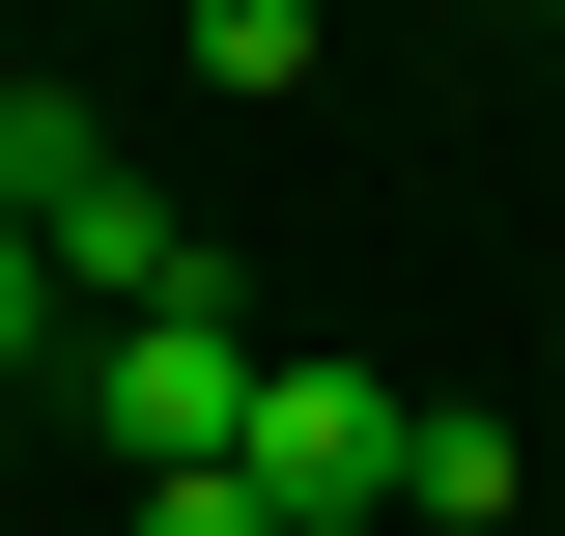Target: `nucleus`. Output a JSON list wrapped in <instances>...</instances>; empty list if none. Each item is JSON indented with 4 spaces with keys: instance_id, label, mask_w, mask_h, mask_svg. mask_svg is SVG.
<instances>
[{
    "instance_id": "4",
    "label": "nucleus",
    "mask_w": 565,
    "mask_h": 536,
    "mask_svg": "<svg viewBox=\"0 0 565 536\" xmlns=\"http://www.w3.org/2000/svg\"><path fill=\"white\" fill-rule=\"evenodd\" d=\"M114 170H141V141L85 114V85H0V226H85V199H114Z\"/></svg>"
},
{
    "instance_id": "3",
    "label": "nucleus",
    "mask_w": 565,
    "mask_h": 536,
    "mask_svg": "<svg viewBox=\"0 0 565 536\" xmlns=\"http://www.w3.org/2000/svg\"><path fill=\"white\" fill-rule=\"evenodd\" d=\"M396 508H424V536H537V452H509L481 396H424V424H396Z\"/></svg>"
},
{
    "instance_id": "8",
    "label": "nucleus",
    "mask_w": 565,
    "mask_h": 536,
    "mask_svg": "<svg viewBox=\"0 0 565 536\" xmlns=\"http://www.w3.org/2000/svg\"><path fill=\"white\" fill-rule=\"evenodd\" d=\"M282 536H396V508H282Z\"/></svg>"
},
{
    "instance_id": "5",
    "label": "nucleus",
    "mask_w": 565,
    "mask_h": 536,
    "mask_svg": "<svg viewBox=\"0 0 565 536\" xmlns=\"http://www.w3.org/2000/svg\"><path fill=\"white\" fill-rule=\"evenodd\" d=\"M170 29H199V85H226V114H282V85L340 57V29H311V0H170Z\"/></svg>"
},
{
    "instance_id": "7",
    "label": "nucleus",
    "mask_w": 565,
    "mask_h": 536,
    "mask_svg": "<svg viewBox=\"0 0 565 536\" xmlns=\"http://www.w3.org/2000/svg\"><path fill=\"white\" fill-rule=\"evenodd\" d=\"M141 536H282V480L255 452H141Z\"/></svg>"
},
{
    "instance_id": "6",
    "label": "nucleus",
    "mask_w": 565,
    "mask_h": 536,
    "mask_svg": "<svg viewBox=\"0 0 565 536\" xmlns=\"http://www.w3.org/2000/svg\"><path fill=\"white\" fill-rule=\"evenodd\" d=\"M57 339H85V282H57V255H29V226H0V424L57 396Z\"/></svg>"
},
{
    "instance_id": "2",
    "label": "nucleus",
    "mask_w": 565,
    "mask_h": 536,
    "mask_svg": "<svg viewBox=\"0 0 565 536\" xmlns=\"http://www.w3.org/2000/svg\"><path fill=\"white\" fill-rule=\"evenodd\" d=\"M226 452H255L282 508H396V367H282L255 339V424H226Z\"/></svg>"
},
{
    "instance_id": "1",
    "label": "nucleus",
    "mask_w": 565,
    "mask_h": 536,
    "mask_svg": "<svg viewBox=\"0 0 565 536\" xmlns=\"http://www.w3.org/2000/svg\"><path fill=\"white\" fill-rule=\"evenodd\" d=\"M57 367H85L114 452H226V424H255V311H226V282H141V311H85Z\"/></svg>"
},
{
    "instance_id": "9",
    "label": "nucleus",
    "mask_w": 565,
    "mask_h": 536,
    "mask_svg": "<svg viewBox=\"0 0 565 536\" xmlns=\"http://www.w3.org/2000/svg\"><path fill=\"white\" fill-rule=\"evenodd\" d=\"M537 29H565V0H537Z\"/></svg>"
}]
</instances>
